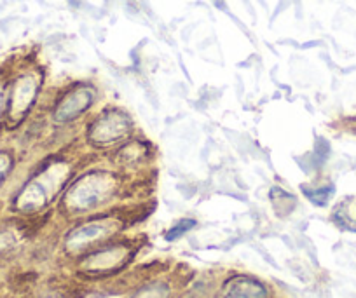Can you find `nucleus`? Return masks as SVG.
<instances>
[{"instance_id": "obj_3", "label": "nucleus", "mask_w": 356, "mask_h": 298, "mask_svg": "<svg viewBox=\"0 0 356 298\" xmlns=\"http://www.w3.org/2000/svg\"><path fill=\"white\" fill-rule=\"evenodd\" d=\"M304 190V194L308 195L309 199H311L314 204H320V206H323V204L328 203V199H330V195L333 194V187H323V188H318V190H309V188H302Z\"/></svg>"}, {"instance_id": "obj_2", "label": "nucleus", "mask_w": 356, "mask_h": 298, "mask_svg": "<svg viewBox=\"0 0 356 298\" xmlns=\"http://www.w3.org/2000/svg\"><path fill=\"white\" fill-rule=\"evenodd\" d=\"M103 232V227L100 225H89L84 227V229H80L77 230L75 234L72 235V241L73 243H86V241H91V239H96L98 235Z\"/></svg>"}, {"instance_id": "obj_1", "label": "nucleus", "mask_w": 356, "mask_h": 298, "mask_svg": "<svg viewBox=\"0 0 356 298\" xmlns=\"http://www.w3.org/2000/svg\"><path fill=\"white\" fill-rule=\"evenodd\" d=\"M229 298H262L264 288H260L253 281H236L231 284Z\"/></svg>"}, {"instance_id": "obj_4", "label": "nucleus", "mask_w": 356, "mask_h": 298, "mask_svg": "<svg viewBox=\"0 0 356 298\" xmlns=\"http://www.w3.org/2000/svg\"><path fill=\"white\" fill-rule=\"evenodd\" d=\"M190 227H194V222L192 220H184V222H180L178 225L173 229V230H169L168 232V235H166V239L168 241H173V239H176V237H180L184 232H187Z\"/></svg>"}]
</instances>
